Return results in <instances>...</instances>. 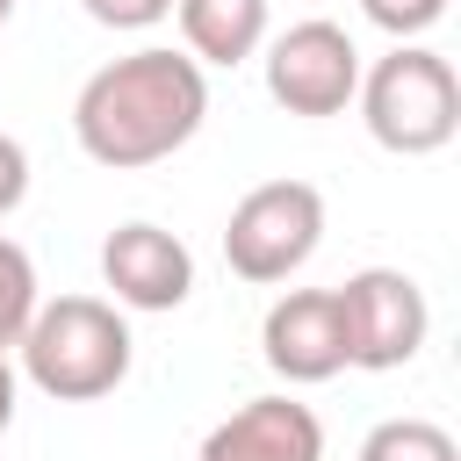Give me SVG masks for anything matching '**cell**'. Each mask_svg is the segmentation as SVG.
<instances>
[{"instance_id":"6da1fadb","label":"cell","mask_w":461,"mask_h":461,"mask_svg":"<svg viewBox=\"0 0 461 461\" xmlns=\"http://www.w3.org/2000/svg\"><path fill=\"white\" fill-rule=\"evenodd\" d=\"M202 115H209V86H202V65L180 50H130L101 65L72 101V130L86 158L122 166V173L180 151L202 130Z\"/></svg>"},{"instance_id":"7a4b0ae2","label":"cell","mask_w":461,"mask_h":461,"mask_svg":"<svg viewBox=\"0 0 461 461\" xmlns=\"http://www.w3.org/2000/svg\"><path fill=\"white\" fill-rule=\"evenodd\" d=\"M22 367L58 403H94L130 375V324L101 295H58L22 331Z\"/></svg>"},{"instance_id":"3957f363","label":"cell","mask_w":461,"mask_h":461,"mask_svg":"<svg viewBox=\"0 0 461 461\" xmlns=\"http://www.w3.org/2000/svg\"><path fill=\"white\" fill-rule=\"evenodd\" d=\"M360 101H367V130L389 151H439L454 137V122H461V79H454V65L439 50H418V43H396L367 72Z\"/></svg>"},{"instance_id":"277c9868","label":"cell","mask_w":461,"mask_h":461,"mask_svg":"<svg viewBox=\"0 0 461 461\" xmlns=\"http://www.w3.org/2000/svg\"><path fill=\"white\" fill-rule=\"evenodd\" d=\"M324 230V194L310 180H259L252 194H238L230 223H223V259L245 281H288Z\"/></svg>"},{"instance_id":"5b68a950","label":"cell","mask_w":461,"mask_h":461,"mask_svg":"<svg viewBox=\"0 0 461 461\" xmlns=\"http://www.w3.org/2000/svg\"><path fill=\"white\" fill-rule=\"evenodd\" d=\"M339 317H346V360L353 367H403L425 346V288L396 267H360L339 288Z\"/></svg>"},{"instance_id":"8992f818","label":"cell","mask_w":461,"mask_h":461,"mask_svg":"<svg viewBox=\"0 0 461 461\" xmlns=\"http://www.w3.org/2000/svg\"><path fill=\"white\" fill-rule=\"evenodd\" d=\"M267 94L288 115H339L360 94V50L339 22H295L267 50Z\"/></svg>"},{"instance_id":"52a82bcc","label":"cell","mask_w":461,"mask_h":461,"mask_svg":"<svg viewBox=\"0 0 461 461\" xmlns=\"http://www.w3.org/2000/svg\"><path fill=\"white\" fill-rule=\"evenodd\" d=\"M101 274H108L115 303H130V310H180L194 288L187 245L158 223H115L101 245Z\"/></svg>"},{"instance_id":"ba28073f","label":"cell","mask_w":461,"mask_h":461,"mask_svg":"<svg viewBox=\"0 0 461 461\" xmlns=\"http://www.w3.org/2000/svg\"><path fill=\"white\" fill-rule=\"evenodd\" d=\"M267 360L288 375V382H324L346 367V317H339V288H295L267 310V331H259Z\"/></svg>"},{"instance_id":"9c48e42d","label":"cell","mask_w":461,"mask_h":461,"mask_svg":"<svg viewBox=\"0 0 461 461\" xmlns=\"http://www.w3.org/2000/svg\"><path fill=\"white\" fill-rule=\"evenodd\" d=\"M202 461H324V425L295 396H252L202 439Z\"/></svg>"},{"instance_id":"30bf717a","label":"cell","mask_w":461,"mask_h":461,"mask_svg":"<svg viewBox=\"0 0 461 461\" xmlns=\"http://www.w3.org/2000/svg\"><path fill=\"white\" fill-rule=\"evenodd\" d=\"M173 7H180L187 50L209 65H238L267 29V0H173Z\"/></svg>"},{"instance_id":"8fae6325","label":"cell","mask_w":461,"mask_h":461,"mask_svg":"<svg viewBox=\"0 0 461 461\" xmlns=\"http://www.w3.org/2000/svg\"><path fill=\"white\" fill-rule=\"evenodd\" d=\"M360 461H461L454 432L432 425V418H382L367 439H360Z\"/></svg>"},{"instance_id":"7c38bea8","label":"cell","mask_w":461,"mask_h":461,"mask_svg":"<svg viewBox=\"0 0 461 461\" xmlns=\"http://www.w3.org/2000/svg\"><path fill=\"white\" fill-rule=\"evenodd\" d=\"M36 317V267L14 238H0V346H14Z\"/></svg>"},{"instance_id":"4fadbf2b","label":"cell","mask_w":461,"mask_h":461,"mask_svg":"<svg viewBox=\"0 0 461 461\" xmlns=\"http://www.w3.org/2000/svg\"><path fill=\"white\" fill-rule=\"evenodd\" d=\"M367 7V22H382L389 36H418V29H432L439 14H447V0H360Z\"/></svg>"},{"instance_id":"5bb4252c","label":"cell","mask_w":461,"mask_h":461,"mask_svg":"<svg viewBox=\"0 0 461 461\" xmlns=\"http://www.w3.org/2000/svg\"><path fill=\"white\" fill-rule=\"evenodd\" d=\"M86 14L108 22V29H144V22L173 14V0H86Z\"/></svg>"},{"instance_id":"9a60e30c","label":"cell","mask_w":461,"mask_h":461,"mask_svg":"<svg viewBox=\"0 0 461 461\" xmlns=\"http://www.w3.org/2000/svg\"><path fill=\"white\" fill-rule=\"evenodd\" d=\"M22 194H29V151H22L14 137H0V216H7Z\"/></svg>"},{"instance_id":"2e32d148","label":"cell","mask_w":461,"mask_h":461,"mask_svg":"<svg viewBox=\"0 0 461 461\" xmlns=\"http://www.w3.org/2000/svg\"><path fill=\"white\" fill-rule=\"evenodd\" d=\"M7 418H14V367L0 360V432H7Z\"/></svg>"},{"instance_id":"e0dca14e","label":"cell","mask_w":461,"mask_h":461,"mask_svg":"<svg viewBox=\"0 0 461 461\" xmlns=\"http://www.w3.org/2000/svg\"><path fill=\"white\" fill-rule=\"evenodd\" d=\"M7 14H14V0H0V22H7Z\"/></svg>"}]
</instances>
